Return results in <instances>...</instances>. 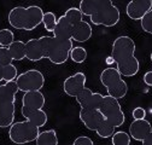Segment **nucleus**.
Segmentation results:
<instances>
[{"instance_id": "obj_2", "label": "nucleus", "mask_w": 152, "mask_h": 145, "mask_svg": "<svg viewBox=\"0 0 152 145\" xmlns=\"http://www.w3.org/2000/svg\"><path fill=\"white\" fill-rule=\"evenodd\" d=\"M82 16L91 18V22L96 26L115 27L121 18L117 6L111 0H82L79 5Z\"/></svg>"}, {"instance_id": "obj_25", "label": "nucleus", "mask_w": 152, "mask_h": 145, "mask_svg": "<svg viewBox=\"0 0 152 145\" xmlns=\"http://www.w3.org/2000/svg\"><path fill=\"white\" fill-rule=\"evenodd\" d=\"M15 41V34L10 29H0V46L9 47Z\"/></svg>"}, {"instance_id": "obj_24", "label": "nucleus", "mask_w": 152, "mask_h": 145, "mask_svg": "<svg viewBox=\"0 0 152 145\" xmlns=\"http://www.w3.org/2000/svg\"><path fill=\"white\" fill-rule=\"evenodd\" d=\"M130 139H132L130 135L123 131L115 132L111 137L112 145H130Z\"/></svg>"}, {"instance_id": "obj_4", "label": "nucleus", "mask_w": 152, "mask_h": 145, "mask_svg": "<svg viewBox=\"0 0 152 145\" xmlns=\"http://www.w3.org/2000/svg\"><path fill=\"white\" fill-rule=\"evenodd\" d=\"M39 41L44 50V57L51 63L61 65L64 64L70 57V51L72 50L71 39H59L54 36H41Z\"/></svg>"}, {"instance_id": "obj_29", "label": "nucleus", "mask_w": 152, "mask_h": 145, "mask_svg": "<svg viewBox=\"0 0 152 145\" xmlns=\"http://www.w3.org/2000/svg\"><path fill=\"white\" fill-rule=\"evenodd\" d=\"M12 61H13V58L9 51V47L0 46V65H3V67L10 65V64H12Z\"/></svg>"}, {"instance_id": "obj_37", "label": "nucleus", "mask_w": 152, "mask_h": 145, "mask_svg": "<svg viewBox=\"0 0 152 145\" xmlns=\"http://www.w3.org/2000/svg\"><path fill=\"white\" fill-rule=\"evenodd\" d=\"M150 58H151V62H152V52H151V56H150Z\"/></svg>"}, {"instance_id": "obj_18", "label": "nucleus", "mask_w": 152, "mask_h": 145, "mask_svg": "<svg viewBox=\"0 0 152 145\" xmlns=\"http://www.w3.org/2000/svg\"><path fill=\"white\" fill-rule=\"evenodd\" d=\"M71 33H72V24L69 22V20L64 15L61 16L57 20V26L53 31V36L59 39H71Z\"/></svg>"}, {"instance_id": "obj_22", "label": "nucleus", "mask_w": 152, "mask_h": 145, "mask_svg": "<svg viewBox=\"0 0 152 145\" xmlns=\"http://www.w3.org/2000/svg\"><path fill=\"white\" fill-rule=\"evenodd\" d=\"M26 120L30 121L33 124H35L36 127H39V128H41V127H44L46 123H47V114L44 111V109L42 110H39V111H36L31 115H29Z\"/></svg>"}, {"instance_id": "obj_5", "label": "nucleus", "mask_w": 152, "mask_h": 145, "mask_svg": "<svg viewBox=\"0 0 152 145\" xmlns=\"http://www.w3.org/2000/svg\"><path fill=\"white\" fill-rule=\"evenodd\" d=\"M100 82L106 88L107 96L116 99L124 98L128 92V85L116 68H105L100 74Z\"/></svg>"}, {"instance_id": "obj_27", "label": "nucleus", "mask_w": 152, "mask_h": 145, "mask_svg": "<svg viewBox=\"0 0 152 145\" xmlns=\"http://www.w3.org/2000/svg\"><path fill=\"white\" fill-rule=\"evenodd\" d=\"M96 133L100 137V138H110L113 135V133H115V127L111 126L106 120L103 122V124L99 127V128L96 131Z\"/></svg>"}, {"instance_id": "obj_32", "label": "nucleus", "mask_w": 152, "mask_h": 145, "mask_svg": "<svg viewBox=\"0 0 152 145\" xmlns=\"http://www.w3.org/2000/svg\"><path fill=\"white\" fill-rule=\"evenodd\" d=\"M132 115H133V119L134 120H144L145 116H146V111H145L144 108L138 106V108H135L134 110H133Z\"/></svg>"}, {"instance_id": "obj_34", "label": "nucleus", "mask_w": 152, "mask_h": 145, "mask_svg": "<svg viewBox=\"0 0 152 145\" xmlns=\"http://www.w3.org/2000/svg\"><path fill=\"white\" fill-rule=\"evenodd\" d=\"M141 143H142V145H152V132H151Z\"/></svg>"}, {"instance_id": "obj_9", "label": "nucleus", "mask_w": 152, "mask_h": 145, "mask_svg": "<svg viewBox=\"0 0 152 145\" xmlns=\"http://www.w3.org/2000/svg\"><path fill=\"white\" fill-rule=\"evenodd\" d=\"M45 103H46V99H45V96L41 93V91H34V92L24 93L22 98V109H21L22 116L27 119L29 115L39 110H42Z\"/></svg>"}, {"instance_id": "obj_30", "label": "nucleus", "mask_w": 152, "mask_h": 145, "mask_svg": "<svg viewBox=\"0 0 152 145\" xmlns=\"http://www.w3.org/2000/svg\"><path fill=\"white\" fill-rule=\"evenodd\" d=\"M140 22H141L142 30L148 33V34H152V9L144 16V18Z\"/></svg>"}, {"instance_id": "obj_33", "label": "nucleus", "mask_w": 152, "mask_h": 145, "mask_svg": "<svg viewBox=\"0 0 152 145\" xmlns=\"http://www.w3.org/2000/svg\"><path fill=\"white\" fill-rule=\"evenodd\" d=\"M144 82H145L146 86L152 87V70L145 72V75H144Z\"/></svg>"}, {"instance_id": "obj_35", "label": "nucleus", "mask_w": 152, "mask_h": 145, "mask_svg": "<svg viewBox=\"0 0 152 145\" xmlns=\"http://www.w3.org/2000/svg\"><path fill=\"white\" fill-rule=\"evenodd\" d=\"M4 81V67L0 65V82Z\"/></svg>"}, {"instance_id": "obj_13", "label": "nucleus", "mask_w": 152, "mask_h": 145, "mask_svg": "<svg viewBox=\"0 0 152 145\" xmlns=\"http://www.w3.org/2000/svg\"><path fill=\"white\" fill-rule=\"evenodd\" d=\"M103 97L104 96L102 93L93 92L92 89L85 87L77 94V97H76V102L79 103L81 108H85V109H99Z\"/></svg>"}, {"instance_id": "obj_10", "label": "nucleus", "mask_w": 152, "mask_h": 145, "mask_svg": "<svg viewBox=\"0 0 152 145\" xmlns=\"http://www.w3.org/2000/svg\"><path fill=\"white\" fill-rule=\"evenodd\" d=\"M80 120L89 131L96 132L105 121V117L100 113L99 109H85L81 108L80 110Z\"/></svg>"}, {"instance_id": "obj_1", "label": "nucleus", "mask_w": 152, "mask_h": 145, "mask_svg": "<svg viewBox=\"0 0 152 145\" xmlns=\"http://www.w3.org/2000/svg\"><path fill=\"white\" fill-rule=\"evenodd\" d=\"M135 42L127 35H121L112 42L111 57L116 63V69L124 78H132L138 74L140 63L135 57Z\"/></svg>"}, {"instance_id": "obj_8", "label": "nucleus", "mask_w": 152, "mask_h": 145, "mask_svg": "<svg viewBox=\"0 0 152 145\" xmlns=\"http://www.w3.org/2000/svg\"><path fill=\"white\" fill-rule=\"evenodd\" d=\"M16 83L18 91H22L24 93L40 91L45 85V76L40 70L30 69L18 75L16 79Z\"/></svg>"}, {"instance_id": "obj_23", "label": "nucleus", "mask_w": 152, "mask_h": 145, "mask_svg": "<svg viewBox=\"0 0 152 145\" xmlns=\"http://www.w3.org/2000/svg\"><path fill=\"white\" fill-rule=\"evenodd\" d=\"M70 58L75 63H79V64L83 63L87 59V51H86V48H83L82 46L72 47V50L70 51Z\"/></svg>"}, {"instance_id": "obj_3", "label": "nucleus", "mask_w": 152, "mask_h": 145, "mask_svg": "<svg viewBox=\"0 0 152 145\" xmlns=\"http://www.w3.org/2000/svg\"><path fill=\"white\" fill-rule=\"evenodd\" d=\"M44 11L40 6L31 5L28 7L16 6L9 12V23L15 29L34 30L42 23Z\"/></svg>"}, {"instance_id": "obj_28", "label": "nucleus", "mask_w": 152, "mask_h": 145, "mask_svg": "<svg viewBox=\"0 0 152 145\" xmlns=\"http://www.w3.org/2000/svg\"><path fill=\"white\" fill-rule=\"evenodd\" d=\"M17 76H18L17 68H16L13 64H10V65L4 67V81H5V82L16 81Z\"/></svg>"}, {"instance_id": "obj_6", "label": "nucleus", "mask_w": 152, "mask_h": 145, "mask_svg": "<svg viewBox=\"0 0 152 145\" xmlns=\"http://www.w3.org/2000/svg\"><path fill=\"white\" fill-rule=\"evenodd\" d=\"M39 130V127H36L28 120L13 122L9 130V138L17 145H24L37 139L40 134Z\"/></svg>"}, {"instance_id": "obj_7", "label": "nucleus", "mask_w": 152, "mask_h": 145, "mask_svg": "<svg viewBox=\"0 0 152 145\" xmlns=\"http://www.w3.org/2000/svg\"><path fill=\"white\" fill-rule=\"evenodd\" d=\"M99 110L105 117V120L111 126L115 127V128H118V127H121L126 122L124 113L122 111L121 104L118 103V99L116 98L110 97L107 94L104 96Z\"/></svg>"}, {"instance_id": "obj_17", "label": "nucleus", "mask_w": 152, "mask_h": 145, "mask_svg": "<svg viewBox=\"0 0 152 145\" xmlns=\"http://www.w3.org/2000/svg\"><path fill=\"white\" fill-rule=\"evenodd\" d=\"M26 58L31 62L44 59V50L39 39H29L26 42Z\"/></svg>"}, {"instance_id": "obj_26", "label": "nucleus", "mask_w": 152, "mask_h": 145, "mask_svg": "<svg viewBox=\"0 0 152 145\" xmlns=\"http://www.w3.org/2000/svg\"><path fill=\"white\" fill-rule=\"evenodd\" d=\"M42 24L47 31H54L56 26H57V18L53 12H45L44 18H42Z\"/></svg>"}, {"instance_id": "obj_14", "label": "nucleus", "mask_w": 152, "mask_h": 145, "mask_svg": "<svg viewBox=\"0 0 152 145\" xmlns=\"http://www.w3.org/2000/svg\"><path fill=\"white\" fill-rule=\"evenodd\" d=\"M152 132V126L150 121L144 120H134L129 126V135L137 141H142L150 133Z\"/></svg>"}, {"instance_id": "obj_19", "label": "nucleus", "mask_w": 152, "mask_h": 145, "mask_svg": "<svg viewBox=\"0 0 152 145\" xmlns=\"http://www.w3.org/2000/svg\"><path fill=\"white\" fill-rule=\"evenodd\" d=\"M18 92V87L16 81L6 82L5 85H0V102H16V94Z\"/></svg>"}, {"instance_id": "obj_12", "label": "nucleus", "mask_w": 152, "mask_h": 145, "mask_svg": "<svg viewBox=\"0 0 152 145\" xmlns=\"http://www.w3.org/2000/svg\"><path fill=\"white\" fill-rule=\"evenodd\" d=\"M152 9L151 0H133L126 7L127 16L133 21H141L144 16Z\"/></svg>"}, {"instance_id": "obj_21", "label": "nucleus", "mask_w": 152, "mask_h": 145, "mask_svg": "<svg viewBox=\"0 0 152 145\" xmlns=\"http://www.w3.org/2000/svg\"><path fill=\"white\" fill-rule=\"evenodd\" d=\"M9 51L13 61H22L26 58V42L21 40H15L9 46Z\"/></svg>"}, {"instance_id": "obj_31", "label": "nucleus", "mask_w": 152, "mask_h": 145, "mask_svg": "<svg viewBox=\"0 0 152 145\" xmlns=\"http://www.w3.org/2000/svg\"><path fill=\"white\" fill-rule=\"evenodd\" d=\"M72 145H94V143H93V140L89 137H87V135H80V137H77V138L74 140Z\"/></svg>"}, {"instance_id": "obj_36", "label": "nucleus", "mask_w": 152, "mask_h": 145, "mask_svg": "<svg viewBox=\"0 0 152 145\" xmlns=\"http://www.w3.org/2000/svg\"><path fill=\"white\" fill-rule=\"evenodd\" d=\"M105 62H106V64H107V65H111L112 63H115V62H113V58H112L111 56H110V57H107Z\"/></svg>"}, {"instance_id": "obj_16", "label": "nucleus", "mask_w": 152, "mask_h": 145, "mask_svg": "<svg viewBox=\"0 0 152 145\" xmlns=\"http://www.w3.org/2000/svg\"><path fill=\"white\" fill-rule=\"evenodd\" d=\"M15 103L0 102V128L11 127L15 121Z\"/></svg>"}, {"instance_id": "obj_11", "label": "nucleus", "mask_w": 152, "mask_h": 145, "mask_svg": "<svg viewBox=\"0 0 152 145\" xmlns=\"http://www.w3.org/2000/svg\"><path fill=\"white\" fill-rule=\"evenodd\" d=\"M86 74L79 71L76 74L66 78L63 82V89L64 92L70 97H77V94L86 87Z\"/></svg>"}, {"instance_id": "obj_20", "label": "nucleus", "mask_w": 152, "mask_h": 145, "mask_svg": "<svg viewBox=\"0 0 152 145\" xmlns=\"http://www.w3.org/2000/svg\"><path fill=\"white\" fill-rule=\"evenodd\" d=\"M36 145H58V135L54 130H48L40 132L39 137L35 140Z\"/></svg>"}, {"instance_id": "obj_15", "label": "nucleus", "mask_w": 152, "mask_h": 145, "mask_svg": "<svg viewBox=\"0 0 152 145\" xmlns=\"http://www.w3.org/2000/svg\"><path fill=\"white\" fill-rule=\"evenodd\" d=\"M93 29L91 24L86 21H79L72 24V33H71V40L77 42H86L92 38Z\"/></svg>"}]
</instances>
